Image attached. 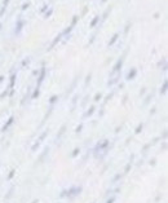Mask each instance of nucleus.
I'll return each instance as SVG.
<instances>
[{
	"instance_id": "1",
	"label": "nucleus",
	"mask_w": 168,
	"mask_h": 203,
	"mask_svg": "<svg viewBox=\"0 0 168 203\" xmlns=\"http://www.w3.org/2000/svg\"><path fill=\"white\" fill-rule=\"evenodd\" d=\"M98 21H100V17H96V18H94V20L93 21H92V23H91V26L92 27H94V26H96V23H97V22Z\"/></svg>"
},
{
	"instance_id": "2",
	"label": "nucleus",
	"mask_w": 168,
	"mask_h": 203,
	"mask_svg": "<svg viewBox=\"0 0 168 203\" xmlns=\"http://www.w3.org/2000/svg\"><path fill=\"white\" fill-rule=\"evenodd\" d=\"M116 39H118V34H115V35H114V38H113V39H111V42L109 43V45H113V44H114V43L116 42Z\"/></svg>"
},
{
	"instance_id": "3",
	"label": "nucleus",
	"mask_w": 168,
	"mask_h": 203,
	"mask_svg": "<svg viewBox=\"0 0 168 203\" xmlns=\"http://www.w3.org/2000/svg\"><path fill=\"white\" fill-rule=\"evenodd\" d=\"M136 74V70H132V72H129V75H128V78H133V75Z\"/></svg>"
}]
</instances>
